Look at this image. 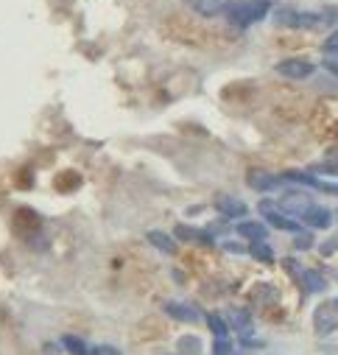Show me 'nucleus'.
<instances>
[{"label":"nucleus","instance_id":"39448f33","mask_svg":"<svg viewBox=\"0 0 338 355\" xmlns=\"http://www.w3.org/2000/svg\"><path fill=\"white\" fill-rule=\"evenodd\" d=\"M313 62H308V59H283L280 64H277V73L280 76H288V78H308V76H313Z\"/></svg>","mask_w":338,"mask_h":355},{"label":"nucleus","instance_id":"ddd939ff","mask_svg":"<svg viewBox=\"0 0 338 355\" xmlns=\"http://www.w3.org/2000/svg\"><path fill=\"white\" fill-rule=\"evenodd\" d=\"M238 235L251 241V243L266 241V224H260V221H243V224H238Z\"/></svg>","mask_w":338,"mask_h":355},{"label":"nucleus","instance_id":"dca6fc26","mask_svg":"<svg viewBox=\"0 0 338 355\" xmlns=\"http://www.w3.org/2000/svg\"><path fill=\"white\" fill-rule=\"evenodd\" d=\"M249 252H251V257L260 260V263H266V266H272V263H274V249H272V246H266L263 241H255V243L249 246Z\"/></svg>","mask_w":338,"mask_h":355},{"label":"nucleus","instance_id":"0eeeda50","mask_svg":"<svg viewBox=\"0 0 338 355\" xmlns=\"http://www.w3.org/2000/svg\"><path fill=\"white\" fill-rule=\"evenodd\" d=\"M39 224H42L39 216H37L34 210H28V207H20V210L15 213V227H17V232L26 235V238L34 235V232L39 230Z\"/></svg>","mask_w":338,"mask_h":355},{"label":"nucleus","instance_id":"9b49d317","mask_svg":"<svg viewBox=\"0 0 338 355\" xmlns=\"http://www.w3.org/2000/svg\"><path fill=\"white\" fill-rule=\"evenodd\" d=\"M310 205H313V202H310L308 196H302V193H285L283 202H280V207H283L285 213H296V216H302Z\"/></svg>","mask_w":338,"mask_h":355},{"label":"nucleus","instance_id":"6ab92c4d","mask_svg":"<svg viewBox=\"0 0 338 355\" xmlns=\"http://www.w3.org/2000/svg\"><path fill=\"white\" fill-rule=\"evenodd\" d=\"M179 352H182V355H199V352H202V344H199V338H193V336H185V338L179 341Z\"/></svg>","mask_w":338,"mask_h":355},{"label":"nucleus","instance_id":"2eb2a0df","mask_svg":"<svg viewBox=\"0 0 338 355\" xmlns=\"http://www.w3.org/2000/svg\"><path fill=\"white\" fill-rule=\"evenodd\" d=\"M148 243H154L159 252H165V254H174L177 252V243H174V238H168L165 232H148Z\"/></svg>","mask_w":338,"mask_h":355},{"label":"nucleus","instance_id":"4468645a","mask_svg":"<svg viewBox=\"0 0 338 355\" xmlns=\"http://www.w3.org/2000/svg\"><path fill=\"white\" fill-rule=\"evenodd\" d=\"M299 283L305 286V291H310V294H319V291H324V277L319 275V272H313V269H302V277H299Z\"/></svg>","mask_w":338,"mask_h":355},{"label":"nucleus","instance_id":"aec40b11","mask_svg":"<svg viewBox=\"0 0 338 355\" xmlns=\"http://www.w3.org/2000/svg\"><path fill=\"white\" fill-rule=\"evenodd\" d=\"M296 249H310L313 246V235L310 232H296Z\"/></svg>","mask_w":338,"mask_h":355},{"label":"nucleus","instance_id":"4be33fe9","mask_svg":"<svg viewBox=\"0 0 338 355\" xmlns=\"http://www.w3.org/2000/svg\"><path fill=\"white\" fill-rule=\"evenodd\" d=\"M213 352H215V355H232V344H229V338H218Z\"/></svg>","mask_w":338,"mask_h":355},{"label":"nucleus","instance_id":"393cba45","mask_svg":"<svg viewBox=\"0 0 338 355\" xmlns=\"http://www.w3.org/2000/svg\"><path fill=\"white\" fill-rule=\"evenodd\" d=\"M324 51H338V31H335V34H330V40L324 42Z\"/></svg>","mask_w":338,"mask_h":355},{"label":"nucleus","instance_id":"412c9836","mask_svg":"<svg viewBox=\"0 0 338 355\" xmlns=\"http://www.w3.org/2000/svg\"><path fill=\"white\" fill-rule=\"evenodd\" d=\"M324 67H327L330 73H338V51H327V56H324Z\"/></svg>","mask_w":338,"mask_h":355},{"label":"nucleus","instance_id":"f8f14e48","mask_svg":"<svg viewBox=\"0 0 338 355\" xmlns=\"http://www.w3.org/2000/svg\"><path fill=\"white\" fill-rule=\"evenodd\" d=\"M215 205H218L221 216H226V218H243L246 216V205L238 202V199H232V196H218Z\"/></svg>","mask_w":338,"mask_h":355},{"label":"nucleus","instance_id":"9d476101","mask_svg":"<svg viewBox=\"0 0 338 355\" xmlns=\"http://www.w3.org/2000/svg\"><path fill=\"white\" fill-rule=\"evenodd\" d=\"M188 6L202 17H215L224 12V0H188Z\"/></svg>","mask_w":338,"mask_h":355},{"label":"nucleus","instance_id":"423d86ee","mask_svg":"<svg viewBox=\"0 0 338 355\" xmlns=\"http://www.w3.org/2000/svg\"><path fill=\"white\" fill-rule=\"evenodd\" d=\"M280 182H283V176H274V173H269V171H260V168H255V171H249V188L251 191H274V188H280Z\"/></svg>","mask_w":338,"mask_h":355},{"label":"nucleus","instance_id":"5701e85b","mask_svg":"<svg viewBox=\"0 0 338 355\" xmlns=\"http://www.w3.org/2000/svg\"><path fill=\"white\" fill-rule=\"evenodd\" d=\"M332 252H338V235L335 238H327L321 243V254H332Z\"/></svg>","mask_w":338,"mask_h":355},{"label":"nucleus","instance_id":"a211bd4d","mask_svg":"<svg viewBox=\"0 0 338 355\" xmlns=\"http://www.w3.org/2000/svg\"><path fill=\"white\" fill-rule=\"evenodd\" d=\"M207 324H210V330H213L215 338H226L229 336V324H226V319H221V313H210L207 316Z\"/></svg>","mask_w":338,"mask_h":355},{"label":"nucleus","instance_id":"f3484780","mask_svg":"<svg viewBox=\"0 0 338 355\" xmlns=\"http://www.w3.org/2000/svg\"><path fill=\"white\" fill-rule=\"evenodd\" d=\"M177 238H182V241H202V243H213V238H210L207 232H199V230L185 227V224H179V227H177Z\"/></svg>","mask_w":338,"mask_h":355},{"label":"nucleus","instance_id":"6e6552de","mask_svg":"<svg viewBox=\"0 0 338 355\" xmlns=\"http://www.w3.org/2000/svg\"><path fill=\"white\" fill-rule=\"evenodd\" d=\"M308 227H313V230H324V227H330V221H332V213L327 210V207H319V205H310L302 216H299Z\"/></svg>","mask_w":338,"mask_h":355},{"label":"nucleus","instance_id":"f257e3e1","mask_svg":"<svg viewBox=\"0 0 338 355\" xmlns=\"http://www.w3.org/2000/svg\"><path fill=\"white\" fill-rule=\"evenodd\" d=\"M338 20V9H316V12H299V9H280L274 15V23L280 28H308L321 31L330 28Z\"/></svg>","mask_w":338,"mask_h":355},{"label":"nucleus","instance_id":"7ed1b4c3","mask_svg":"<svg viewBox=\"0 0 338 355\" xmlns=\"http://www.w3.org/2000/svg\"><path fill=\"white\" fill-rule=\"evenodd\" d=\"M313 327L319 336H330L338 330V300H324L313 311Z\"/></svg>","mask_w":338,"mask_h":355},{"label":"nucleus","instance_id":"f03ea898","mask_svg":"<svg viewBox=\"0 0 338 355\" xmlns=\"http://www.w3.org/2000/svg\"><path fill=\"white\" fill-rule=\"evenodd\" d=\"M269 9L272 0H232V3H224V15L235 28H249L266 20Z\"/></svg>","mask_w":338,"mask_h":355},{"label":"nucleus","instance_id":"a878e982","mask_svg":"<svg viewBox=\"0 0 338 355\" xmlns=\"http://www.w3.org/2000/svg\"><path fill=\"white\" fill-rule=\"evenodd\" d=\"M224 246H226V249H229V252H243V249H240V246H238V243H224Z\"/></svg>","mask_w":338,"mask_h":355},{"label":"nucleus","instance_id":"1a4fd4ad","mask_svg":"<svg viewBox=\"0 0 338 355\" xmlns=\"http://www.w3.org/2000/svg\"><path fill=\"white\" fill-rule=\"evenodd\" d=\"M165 313L174 316V319H179V322H199V319H202V313H199L196 308L182 305V302H168V305H165Z\"/></svg>","mask_w":338,"mask_h":355},{"label":"nucleus","instance_id":"b1692460","mask_svg":"<svg viewBox=\"0 0 338 355\" xmlns=\"http://www.w3.org/2000/svg\"><path fill=\"white\" fill-rule=\"evenodd\" d=\"M313 171H321V173H332V176H338V159H335V162H321V165H316Z\"/></svg>","mask_w":338,"mask_h":355},{"label":"nucleus","instance_id":"20e7f679","mask_svg":"<svg viewBox=\"0 0 338 355\" xmlns=\"http://www.w3.org/2000/svg\"><path fill=\"white\" fill-rule=\"evenodd\" d=\"M260 213H263V218H266V224H272V227H277V230H288V232H299V224H296V221H294L291 216H285L280 205H274V202H269V199H263V202H260Z\"/></svg>","mask_w":338,"mask_h":355}]
</instances>
